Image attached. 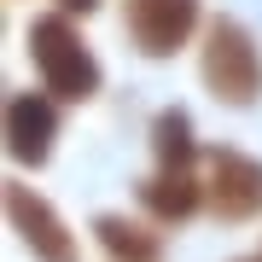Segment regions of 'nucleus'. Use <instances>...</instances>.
I'll return each mask as SVG.
<instances>
[{"label": "nucleus", "mask_w": 262, "mask_h": 262, "mask_svg": "<svg viewBox=\"0 0 262 262\" xmlns=\"http://www.w3.org/2000/svg\"><path fill=\"white\" fill-rule=\"evenodd\" d=\"M29 53H35V70H41V82H47L53 99H94L99 94V58L82 41V29L70 24V12L35 18Z\"/></svg>", "instance_id": "nucleus-1"}, {"label": "nucleus", "mask_w": 262, "mask_h": 262, "mask_svg": "<svg viewBox=\"0 0 262 262\" xmlns=\"http://www.w3.org/2000/svg\"><path fill=\"white\" fill-rule=\"evenodd\" d=\"M204 82L227 105H251L262 94V53H256V41H251L245 24L215 18L204 29Z\"/></svg>", "instance_id": "nucleus-2"}, {"label": "nucleus", "mask_w": 262, "mask_h": 262, "mask_svg": "<svg viewBox=\"0 0 262 262\" xmlns=\"http://www.w3.org/2000/svg\"><path fill=\"white\" fill-rule=\"evenodd\" d=\"M204 198H210V192L192 181V169H158L151 181H140V210H146L158 227L187 222V215L204 204Z\"/></svg>", "instance_id": "nucleus-7"}, {"label": "nucleus", "mask_w": 262, "mask_h": 262, "mask_svg": "<svg viewBox=\"0 0 262 262\" xmlns=\"http://www.w3.org/2000/svg\"><path fill=\"white\" fill-rule=\"evenodd\" d=\"M94 239L105 245L111 262H163V239L151 233L146 222H128V215H99Z\"/></svg>", "instance_id": "nucleus-8"}, {"label": "nucleus", "mask_w": 262, "mask_h": 262, "mask_svg": "<svg viewBox=\"0 0 262 262\" xmlns=\"http://www.w3.org/2000/svg\"><path fill=\"white\" fill-rule=\"evenodd\" d=\"M58 6H64V12H94L99 0H58Z\"/></svg>", "instance_id": "nucleus-10"}, {"label": "nucleus", "mask_w": 262, "mask_h": 262, "mask_svg": "<svg viewBox=\"0 0 262 262\" xmlns=\"http://www.w3.org/2000/svg\"><path fill=\"white\" fill-rule=\"evenodd\" d=\"M239 262H262V251H256V256H239Z\"/></svg>", "instance_id": "nucleus-11"}, {"label": "nucleus", "mask_w": 262, "mask_h": 262, "mask_svg": "<svg viewBox=\"0 0 262 262\" xmlns=\"http://www.w3.org/2000/svg\"><path fill=\"white\" fill-rule=\"evenodd\" d=\"M6 215H12V227H18V239L35 251V262H82V251H76V233L64 227V215H58L35 187H24V181H6Z\"/></svg>", "instance_id": "nucleus-3"}, {"label": "nucleus", "mask_w": 262, "mask_h": 262, "mask_svg": "<svg viewBox=\"0 0 262 262\" xmlns=\"http://www.w3.org/2000/svg\"><path fill=\"white\" fill-rule=\"evenodd\" d=\"M204 192H210V210L222 215V222H256L262 215V163L251 151H233V146L210 151Z\"/></svg>", "instance_id": "nucleus-4"}, {"label": "nucleus", "mask_w": 262, "mask_h": 262, "mask_svg": "<svg viewBox=\"0 0 262 262\" xmlns=\"http://www.w3.org/2000/svg\"><path fill=\"white\" fill-rule=\"evenodd\" d=\"M122 24L146 58H169L198 29V0H122Z\"/></svg>", "instance_id": "nucleus-5"}, {"label": "nucleus", "mask_w": 262, "mask_h": 262, "mask_svg": "<svg viewBox=\"0 0 262 262\" xmlns=\"http://www.w3.org/2000/svg\"><path fill=\"white\" fill-rule=\"evenodd\" d=\"M151 146H158V169H192L198 140H192V117L187 111H163L151 122Z\"/></svg>", "instance_id": "nucleus-9"}, {"label": "nucleus", "mask_w": 262, "mask_h": 262, "mask_svg": "<svg viewBox=\"0 0 262 262\" xmlns=\"http://www.w3.org/2000/svg\"><path fill=\"white\" fill-rule=\"evenodd\" d=\"M58 140V111L47 94H18L6 105V151L18 163H47Z\"/></svg>", "instance_id": "nucleus-6"}]
</instances>
